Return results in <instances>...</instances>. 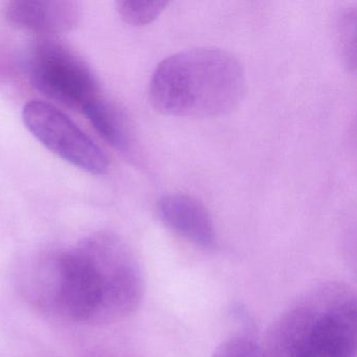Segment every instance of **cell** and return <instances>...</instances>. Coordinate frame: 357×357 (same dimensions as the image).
<instances>
[{
	"label": "cell",
	"instance_id": "6da1fadb",
	"mask_svg": "<svg viewBox=\"0 0 357 357\" xmlns=\"http://www.w3.org/2000/svg\"><path fill=\"white\" fill-rule=\"evenodd\" d=\"M354 290L342 282L319 283L301 294L267 329V357H357Z\"/></svg>",
	"mask_w": 357,
	"mask_h": 357
},
{
	"label": "cell",
	"instance_id": "7a4b0ae2",
	"mask_svg": "<svg viewBox=\"0 0 357 357\" xmlns=\"http://www.w3.org/2000/svg\"><path fill=\"white\" fill-rule=\"evenodd\" d=\"M245 89L239 60L222 50L204 47L160 62L150 80L149 99L162 114L206 118L235 109Z\"/></svg>",
	"mask_w": 357,
	"mask_h": 357
},
{
	"label": "cell",
	"instance_id": "3957f363",
	"mask_svg": "<svg viewBox=\"0 0 357 357\" xmlns=\"http://www.w3.org/2000/svg\"><path fill=\"white\" fill-rule=\"evenodd\" d=\"M89 308V323L120 321L137 310L145 280L130 246L112 233H96L73 248Z\"/></svg>",
	"mask_w": 357,
	"mask_h": 357
},
{
	"label": "cell",
	"instance_id": "277c9868",
	"mask_svg": "<svg viewBox=\"0 0 357 357\" xmlns=\"http://www.w3.org/2000/svg\"><path fill=\"white\" fill-rule=\"evenodd\" d=\"M29 74L35 89L47 99L81 109L98 98L91 66L70 45L56 37H40L31 51Z\"/></svg>",
	"mask_w": 357,
	"mask_h": 357
},
{
	"label": "cell",
	"instance_id": "5b68a950",
	"mask_svg": "<svg viewBox=\"0 0 357 357\" xmlns=\"http://www.w3.org/2000/svg\"><path fill=\"white\" fill-rule=\"evenodd\" d=\"M22 120L28 130L50 151L91 174L107 171V155L63 112L47 102L24 106Z\"/></svg>",
	"mask_w": 357,
	"mask_h": 357
},
{
	"label": "cell",
	"instance_id": "8992f818",
	"mask_svg": "<svg viewBox=\"0 0 357 357\" xmlns=\"http://www.w3.org/2000/svg\"><path fill=\"white\" fill-rule=\"evenodd\" d=\"M81 3L75 0H14L5 8L6 20L40 37H56L78 26Z\"/></svg>",
	"mask_w": 357,
	"mask_h": 357
},
{
	"label": "cell",
	"instance_id": "52a82bcc",
	"mask_svg": "<svg viewBox=\"0 0 357 357\" xmlns=\"http://www.w3.org/2000/svg\"><path fill=\"white\" fill-rule=\"evenodd\" d=\"M158 214L167 227L195 245L213 248L216 244L212 217L195 198L183 194L162 196Z\"/></svg>",
	"mask_w": 357,
	"mask_h": 357
},
{
	"label": "cell",
	"instance_id": "ba28073f",
	"mask_svg": "<svg viewBox=\"0 0 357 357\" xmlns=\"http://www.w3.org/2000/svg\"><path fill=\"white\" fill-rule=\"evenodd\" d=\"M82 112L108 145L125 155L133 153L135 141L130 124L118 106L96 98L82 108Z\"/></svg>",
	"mask_w": 357,
	"mask_h": 357
},
{
	"label": "cell",
	"instance_id": "9c48e42d",
	"mask_svg": "<svg viewBox=\"0 0 357 357\" xmlns=\"http://www.w3.org/2000/svg\"><path fill=\"white\" fill-rule=\"evenodd\" d=\"M169 5L168 1H116V9L126 24L144 26L151 24Z\"/></svg>",
	"mask_w": 357,
	"mask_h": 357
},
{
	"label": "cell",
	"instance_id": "30bf717a",
	"mask_svg": "<svg viewBox=\"0 0 357 357\" xmlns=\"http://www.w3.org/2000/svg\"><path fill=\"white\" fill-rule=\"evenodd\" d=\"M336 36L342 60L347 68H356V10L348 8L342 11L336 22Z\"/></svg>",
	"mask_w": 357,
	"mask_h": 357
},
{
	"label": "cell",
	"instance_id": "8fae6325",
	"mask_svg": "<svg viewBox=\"0 0 357 357\" xmlns=\"http://www.w3.org/2000/svg\"><path fill=\"white\" fill-rule=\"evenodd\" d=\"M212 357H267L262 346L248 336H237L221 342Z\"/></svg>",
	"mask_w": 357,
	"mask_h": 357
}]
</instances>
